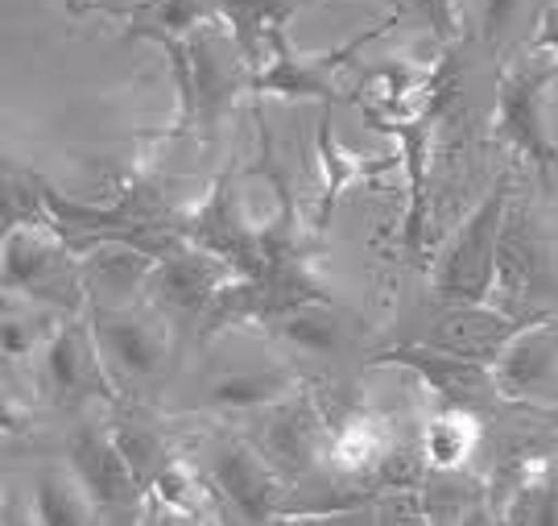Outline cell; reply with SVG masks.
I'll return each mask as SVG.
<instances>
[{
	"label": "cell",
	"instance_id": "6da1fadb",
	"mask_svg": "<svg viewBox=\"0 0 558 526\" xmlns=\"http://www.w3.org/2000/svg\"><path fill=\"white\" fill-rule=\"evenodd\" d=\"M558 83V59L542 46H525L518 59L500 71L497 87V129L500 138L521 150L542 175L558 166L555 124H550V92Z\"/></svg>",
	"mask_w": 558,
	"mask_h": 526
},
{
	"label": "cell",
	"instance_id": "7a4b0ae2",
	"mask_svg": "<svg viewBox=\"0 0 558 526\" xmlns=\"http://www.w3.org/2000/svg\"><path fill=\"white\" fill-rule=\"evenodd\" d=\"M4 290L41 307L80 311L87 303L75 244L50 220L4 228Z\"/></svg>",
	"mask_w": 558,
	"mask_h": 526
},
{
	"label": "cell",
	"instance_id": "3957f363",
	"mask_svg": "<svg viewBox=\"0 0 558 526\" xmlns=\"http://www.w3.org/2000/svg\"><path fill=\"white\" fill-rule=\"evenodd\" d=\"M509 220V179H497L476 212L459 224L435 274L442 303H488L500 283V241Z\"/></svg>",
	"mask_w": 558,
	"mask_h": 526
},
{
	"label": "cell",
	"instance_id": "277c9868",
	"mask_svg": "<svg viewBox=\"0 0 558 526\" xmlns=\"http://www.w3.org/2000/svg\"><path fill=\"white\" fill-rule=\"evenodd\" d=\"M92 336L100 345L108 364V378L117 390H133L141 382H154L170 361V324L161 307H120V311H87Z\"/></svg>",
	"mask_w": 558,
	"mask_h": 526
},
{
	"label": "cell",
	"instance_id": "5b68a950",
	"mask_svg": "<svg viewBox=\"0 0 558 526\" xmlns=\"http://www.w3.org/2000/svg\"><path fill=\"white\" fill-rule=\"evenodd\" d=\"M41 390L54 406H80L112 398V378L87 320H66L41 345Z\"/></svg>",
	"mask_w": 558,
	"mask_h": 526
},
{
	"label": "cell",
	"instance_id": "8992f818",
	"mask_svg": "<svg viewBox=\"0 0 558 526\" xmlns=\"http://www.w3.org/2000/svg\"><path fill=\"white\" fill-rule=\"evenodd\" d=\"M232 278H236V270L223 262V258H216L211 249H203L195 241H182L170 253H161L158 265H154L149 299L161 311H170V315H179L186 324H195V320H207L216 295Z\"/></svg>",
	"mask_w": 558,
	"mask_h": 526
},
{
	"label": "cell",
	"instance_id": "52a82bcc",
	"mask_svg": "<svg viewBox=\"0 0 558 526\" xmlns=\"http://www.w3.org/2000/svg\"><path fill=\"white\" fill-rule=\"evenodd\" d=\"M71 468L80 473V481L87 486V493L96 498L104 518H133L137 506L145 502V489H141L133 465L124 461L117 435L112 431H96V427H80L71 435Z\"/></svg>",
	"mask_w": 558,
	"mask_h": 526
},
{
	"label": "cell",
	"instance_id": "ba28073f",
	"mask_svg": "<svg viewBox=\"0 0 558 526\" xmlns=\"http://www.w3.org/2000/svg\"><path fill=\"white\" fill-rule=\"evenodd\" d=\"M331 431L323 423V415L315 410L311 398L302 394H286L281 403L269 406L265 423H260V452L269 456V465L278 468L281 477H306L311 468H319L331 456Z\"/></svg>",
	"mask_w": 558,
	"mask_h": 526
},
{
	"label": "cell",
	"instance_id": "9c48e42d",
	"mask_svg": "<svg viewBox=\"0 0 558 526\" xmlns=\"http://www.w3.org/2000/svg\"><path fill=\"white\" fill-rule=\"evenodd\" d=\"M493 382L497 394L509 403L550 406L558 403V324L542 320V324L521 327L509 340V348L493 364Z\"/></svg>",
	"mask_w": 558,
	"mask_h": 526
},
{
	"label": "cell",
	"instance_id": "30bf717a",
	"mask_svg": "<svg viewBox=\"0 0 558 526\" xmlns=\"http://www.w3.org/2000/svg\"><path fill=\"white\" fill-rule=\"evenodd\" d=\"M207 477L216 481L220 498L236 510V518L244 523H269L278 518L281 502V477L278 468L269 465V456L257 444H216Z\"/></svg>",
	"mask_w": 558,
	"mask_h": 526
},
{
	"label": "cell",
	"instance_id": "8fae6325",
	"mask_svg": "<svg viewBox=\"0 0 558 526\" xmlns=\"http://www.w3.org/2000/svg\"><path fill=\"white\" fill-rule=\"evenodd\" d=\"M158 258L133 241H100L80 258L83 295L92 311H120L149 299Z\"/></svg>",
	"mask_w": 558,
	"mask_h": 526
},
{
	"label": "cell",
	"instance_id": "7c38bea8",
	"mask_svg": "<svg viewBox=\"0 0 558 526\" xmlns=\"http://www.w3.org/2000/svg\"><path fill=\"white\" fill-rule=\"evenodd\" d=\"M521 332L513 315H505L488 303H442L439 320L422 332L418 345L439 348L447 357L472 364H497V357L509 348V340Z\"/></svg>",
	"mask_w": 558,
	"mask_h": 526
},
{
	"label": "cell",
	"instance_id": "4fadbf2b",
	"mask_svg": "<svg viewBox=\"0 0 558 526\" xmlns=\"http://www.w3.org/2000/svg\"><path fill=\"white\" fill-rule=\"evenodd\" d=\"M385 361H398V364H405V369H414L422 382L439 394L442 403L476 406L480 398H500L488 364L459 361V357H447V352H439V348L410 345V348L389 352Z\"/></svg>",
	"mask_w": 558,
	"mask_h": 526
},
{
	"label": "cell",
	"instance_id": "5bb4252c",
	"mask_svg": "<svg viewBox=\"0 0 558 526\" xmlns=\"http://www.w3.org/2000/svg\"><path fill=\"white\" fill-rule=\"evenodd\" d=\"M120 13L129 17V38H158L174 62H182L186 41L199 25L220 17L211 0H133L120 4Z\"/></svg>",
	"mask_w": 558,
	"mask_h": 526
},
{
	"label": "cell",
	"instance_id": "9a60e30c",
	"mask_svg": "<svg viewBox=\"0 0 558 526\" xmlns=\"http://www.w3.org/2000/svg\"><path fill=\"white\" fill-rule=\"evenodd\" d=\"M286 394H294V378L281 364H220L203 390V406L216 410H269Z\"/></svg>",
	"mask_w": 558,
	"mask_h": 526
},
{
	"label": "cell",
	"instance_id": "2e32d148",
	"mask_svg": "<svg viewBox=\"0 0 558 526\" xmlns=\"http://www.w3.org/2000/svg\"><path fill=\"white\" fill-rule=\"evenodd\" d=\"M480 435V423L472 415V406H456V403H442L439 415L426 423L422 431V447H426V461L430 468H463V461L472 456Z\"/></svg>",
	"mask_w": 558,
	"mask_h": 526
},
{
	"label": "cell",
	"instance_id": "e0dca14e",
	"mask_svg": "<svg viewBox=\"0 0 558 526\" xmlns=\"http://www.w3.org/2000/svg\"><path fill=\"white\" fill-rule=\"evenodd\" d=\"M38 523L46 526H75V523H104L96 498L87 493L75 468L66 473H46L38 481Z\"/></svg>",
	"mask_w": 558,
	"mask_h": 526
},
{
	"label": "cell",
	"instance_id": "ac0fdd59",
	"mask_svg": "<svg viewBox=\"0 0 558 526\" xmlns=\"http://www.w3.org/2000/svg\"><path fill=\"white\" fill-rule=\"evenodd\" d=\"M211 4H216L220 17L236 29L244 55L257 67V50L269 41V34H278L281 21L294 13L299 0H211Z\"/></svg>",
	"mask_w": 558,
	"mask_h": 526
},
{
	"label": "cell",
	"instance_id": "d6986e66",
	"mask_svg": "<svg viewBox=\"0 0 558 526\" xmlns=\"http://www.w3.org/2000/svg\"><path fill=\"white\" fill-rule=\"evenodd\" d=\"M269 327H278V336L286 340V345L302 348V352H315V357L336 352L339 336H343L336 311L323 303V299H306V303L290 307V311L278 315Z\"/></svg>",
	"mask_w": 558,
	"mask_h": 526
},
{
	"label": "cell",
	"instance_id": "ffe728a7",
	"mask_svg": "<svg viewBox=\"0 0 558 526\" xmlns=\"http://www.w3.org/2000/svg\"><path fill=\"white\" fill-rule=\"evenodd\" d=\"M112 435H117L124 461H129V465H133V473H137L141 489L149 493V486L158 481V473L170 465V452H166V444H161L154 431L133 427V423H117V427H112Z\"/></svg>",
	"mask_w": 558,
	"mask_h": 526
},
{
	"label": "cell",
	"instance_id": "44dd1931",
	"mask_svg": "<svg viewBox=\"0 0 558 526\" xmlns=\"http://www.w3.org/2000/svg\"><path fill=\"white\" fill-rule=\"evenodd\" d=\"M414 17L435 29L439 38H456L459 34V17H463V0H401Z\"/></svg>",
	"mask_w": 558,
	"mask_h": 526
},
{
	"label": "cell",
	"instance_id": "7402d4cb",
	"mask_svg": "<svg viewBox=\"0 0 558 526\" xmlns=\"http://www.w3.org/2000/svg\"><path fill=\"white\" fill-rule=\"evenodd\" d=\"M521 0H480V38L500 41V34L509 29V21L518 17Z\"/></svg>",
	"mask_w": 558,
	"mask_h": 526
},
{
	"label": "cell",
	"instance_id": "603a6c76",
	"mask_svg": "<svg viewBox=\"0 0 558 526\" xmlns=\"http://www.w3.org/2000/svg\"><path fill=\"white\" fill-rule=\"evenodd\" d=\"M534 46H542V50H550V55L558 59V0H550V4L542 9L538 29H534Z\"/></svg>",
	"mask_w": 558,
	"mask_h": 526
},
{
	"label": "cell",
	"instance_id": "cb8c5ba5",
	"mask_svg": "<svg viewBox=\"0 0 558 526\" xmlns=\"http://www.w3.org/2000/svg\"><path fill=\"white\" fill-rule=\"evenodd\" d=\"M463 4H472V0H463Z\"/></svg>",
	"mask_w": 558,
	"mask_h": 526
},
{
	"label": "cell",
	"instance_id": "d4e9b609",
	"mask_svg": "<svg viewBox=\"0 0 558 526\" xmlns=\"http://www.w3.org/2000/svg\"><path fill=\"white\" fill-rule=\"evenodd\" d=\"M124 4H133V0H124Z\"/></svg>",
	"mask_w": 558,
	"mask_h": 526
}]
</instances>
